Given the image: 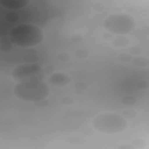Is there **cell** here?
<instances>
[{
  "mask_svg": "<svg viewBox=\"0 0 149 149\" xmlns=\"http://www.w3.org/2000/svg\"><path fill=\"white\" fill-rule=\"evenodd\" d=\"M8 40L20 48H34L44 41L42 29L33 23H19L8 30Z\"/></svg>",
  "mask_w": 149,
  "mask_h": 149,
  "instance_id": "6da1fadb",
  "label": "cell"
},
{
  "mask_svg": "<svg viewBox=\"0 0 149 149\" xmlns=\"http://www.w3.org/2000/svg\"><path fill=\"white\" fill-rule=\"evenodd\" d=\"M13 95L23 102H40L50 95V87L44 79L16 83L13 87Z\"/></svg>",
  "mask_w": 149,
  "mask_h": 149,
  "instance_id": "7a4b0ae2",
  "label": "cell"
},
{
  "mask_svg": "<svg viewBox=\"0 0 149 149\" xmlns=\"http://www.w3.org/2000/svg\"><path fill=\"white\" fill-rule=\"evenodd\" d=\"M91 126L100 134L114 135L126 130L128 120L118 112H102L92 118Z\"/></svg>",
  "mask_w": 149,
  "mask_h": 149,
  "instance_id": "3957f363",
  "label": "cell"
},
{
  "mask_svg": "<svg viewBox=\"0 0 149 149\" xmlns=\"http://www.w3.org/2000/svg\"><path fill=\"white\" fill-rule=\"evenodd\" d=\"M102 28L115 36H127L136 28V20L133 15L123 12L112 13L102 21Z\"/></svg>",
  "mask_w": 149,
  "mask_h": 149,
  "instance_id": "277c9868",
  "label": "cell"
},
{
  "mask_svg": "<svg viewBox=\"0 0 149 149\" xmlns=\"http://www.w3.org/2000/svg\"><path fill=\"white\" fill-rule=\"evenodd\" d=\"M45 71L37 63H22L17 65L10 73V78L16 83L29 81L35 79H44Z\"/></svg>",
  "mask_w": 149,
  "mask_h": 149,
  "instance_id": "5b68a950",
  "label": "cell"
},
{
  "mask_svg": "<svg viewBox=\"0 0 149 149\" xmlns=\"http://www.w3.org/2000/svg\"><path fill=\"white\" fill-rule=\"evenodd\" d=\"M48 81L56 86H65L70 84L71 77L65 72H54L48 77Z\"/></svg>",
  "mask_w": 149,
  "mask_h": 149,
  "instance_id": "8992f818",
  "label": "cell"
},
{
  "mask_svg": "<svg viewBox=\"0 0 149 149\" xmlns=\"http://www.w3.org/2000/svg\"><path fill=\"white\" fill-rule=\"evenodd\" d=\"M1 6L6 9H23L29 1L28 0H1Z\"/></svg>",
  "mask_w": 149,
  "mask_h": 149,
  "instance_id": "52a82bcc",
  "label": "cell"
},
{
  "mask_svg": "<svg viewBox=\"0 0 149 149\" xmlns=\"http://www.w3.org/2000/svg\"><path fill=\"white\" fill-rule=\"evenodd\" d=\"M132 64L136 68H141V69H144V68H148L149 66V58L144 57V56H135L133 57L132 59Z\"/></svg>",
  "mask_w": 149,
  "mask_h": 149,
  "instance_id": "ba28073f",
  "label": "cell"
},
{
  "mask_svg": "<svg viewBox=\"0 0 149 149\" xmlns=\"http://www.w3.org/2000/svg\"><path fill=\"white\" fill-rule=\"evenodd\" d=\"M132 144L135 147V149H142V148H146L148 147V140H144V139H135Z\"/></svg>",
  "mask_w": 149,
  "mask_h": 149,
  "instance_id": "9c48e42d",
  "label": "cell"
},
{
  "mask_svg": "<svg viewBox=\"0 0 149 149\" xmlns=\"http://www.w3.org/2000/svg\"><path fill=\"white\" fill-rule=\"evenodd\" d=\"M121 114H122L127 120H129V119H134V118L137 115V112H136L135 109H133V108H126V109H123V111L121 112Z\"/></svg>",
  "mask_w": 149,
  "mask_h": 149,
  "instance_id": "30bf717a",
  "label": "cell"
},
{
  "mask_svg": "<svg viewBox=\"0 0 149 149\" xmlns=\"http://www.w3.org/2000/svg\"><path fill=\"white\" fill-rule=\"evenodd\" d=\"M118 59L120 62H123V63H132V59H133V56L129 54V52H122L118 56Z\"/></svg>",
  "mask_w": 149,
  "mask_h": 149,
  "instance_id": "8fae6325",
  "label": "cell"
},
{
  "mask_svg": "<svg viewBox=\"0 0 149 149\" xmlns=\"http://www.w3.org/2000/svg\"><path fill=\"white\" fill-rule=\"evenodd\" d=\"M141 52H142V49H141L140 47H137V45H135V47H130V49H129V54H130L133 57H135V56H140Z\"/></svg>",
  "mask_w": 149,
  "mask_h": 149,
  "instance_id": "7c38bea8",
  "label": "cell"
},
{
  "mask_svg": "<svg viewBox=\"0 0 149 149\" xmlns=\"http://www.w3.org/2000/svg\"><path fill=\"white\" fill-rule=\"evenodd\" d=\"M121 101L126 105H134L136 102V98L135 97H130V95H127V97H123L121 99Z\"/></svg>",
  "mask_w": 149,
  "mask_h": 149,
  "instance_id": "4fadbf2b",
  "label": "cell"
},
{
  "mask_svg": "<svg viewBox=\"0 0 149 149\" xmlns=\"http://www.w3.org/2000/svg\"><path fill=\"white\" fill-rule=\"evenodd\" d=\"M56 58H57L58 61H61V62H65V61H69V59L71 58V56H70V54H68V52H59V54L56 56Z\"/></svg>",
  "mask_w": 149,
  "mask_h": 149,
  "instance_id": "5bb4252c",
  "label": "cell"
},
{
  "mask_svg": "<svg viewBox=\"0 0 149 149\" xmlns=\"http://www.w3.org/2000/svg\"><path fill=\"white\" fill-rule=\"evenodd\" d=\"M74 56L78 57V58H86V57L88 56V52H87L86 50H84V49H80V50H77V51H76Z\"/></svg>",
  "mask_w": 149,
  "mask_h": 149,
  "instance_id": "9a60e30c",
  "label": "cell"
},
{
  "mask_svg": "<svg viewBox=\"0 0 149 149\" xmlns=\"http://www.w3.org/2000/svg\"><path fill=\"white\" fill-rule=\"evenodd\" d=\"M61 102L62 104H66V105H70V104H72L73 102V99L72 98H70V97H66V98H62L61 99Z\"/></svg>",
  "mask_w": 149,
  "mask_h": 149,
  "instance_id": "2e32d148",
  "label": "cell"
},
{
  "mask_svg": "<svg viewBox=\"0 0 149 149\" xmlns=\"http://www.w3.org/2000/svg\"><path fill=\"white\" fill-rule=\"evenodd\" d=\"M137 86L140 88H149V81H139Z\"/></svg>",
  "mask_w": 149,
  "mask_h": 149,
  "instance_id": "e0dca14e",
  "label": "cell"
},
{
  "mask_svg": "<svg viewBox=\"0 0 149 149\" xmlns=\"http://www.w3.org/2000/svg\"><path fill=\"white\" fill-rule=\"evenodd\" d=\"M119 149H135V147L132 143H125V144H121Z\"/></svg>",
  "mask_w": 149,
  "mask_h": 149,
  "instance_id": "ac0fdd59",
  "label": "cell"
},
{
  "mask_svg": "<svg viewBox=\"0 0 149 149\" xmlns=\"http://www.w3.org/2000/svg\"><path fill=\"white\" fill-rule=\"evenodd\" d=\"M141 31L144 34V35H149V26H144L141 28Z\"/></svg>",
  "mask_w": 149,
  "mask_h": 149,
  "instance_id": "d6986e66",
  "label": "cell"
},
{
  "mask_svg": "<svg viewBox=\"0 0 149 149\" xmlns=\"http://www.w3.org/2000/svg\"><path fill=\"white\" fill-rule=\"evenodd\" d=\"M148 148H149V139H148Z\"/></svg>",
  "mask_w": 149,
  "mask_h": 149,
  "instance_id": "ffe728a7",
  "label": "cell"
}]
</instances>
